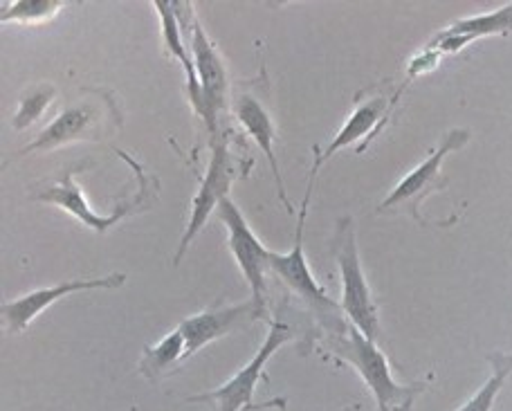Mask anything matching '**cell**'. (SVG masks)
I'll list each match as a JSON object with an SVG mask.
<instances>
[{"label":"cell","mask_w":512,"mask_h":411,"mask_svg":"<svg viewBox=\"0 0 512 411\" xmlns=\"http://www.w3.org/2000/svg\"><path fill=\"white\" fill-rule=\"evenodd\" d=\"M328 349L337 360H342L358 371L364 385L376 400L378 411H411L416 398L425 391V382L400 385L391 376V364L380 351L378 342L362 335L351 322L328 335Z\"/></svg>","instance_id":"1"},{"label":"cell","mask_w":512,"mask_h":411,"mask_svg":"<svg viewBox=\"0 0 512 411\" xmlns=\"http://www.w3.org/2000/svg\"><path fill=\"white\" fill-rule=\"evenodd\" d=\"M313 155H315V162H313V169L308 173V187H306L304 205H301V214L297 221L295 243H292V250L288 254H277V252L270 254V270L277 274V277L286 283L292 292H297V295L310 306V310H315L319 319H322L326 331L333 333L349 322V319H346V315L342 313V306L335 304V301L326 295V290L315 281L304 254V225L310 209V198H313V191H315L317 171L324 164L322 149H319V146H315Z\"/></svg>","instance_id":"2"},{"label":"cell","mask_w":512,"mask_h":411,"mask_svg":"<svg viewBox=\"0 0 512 411\" xmlns=\"http://www.w3.org/2000/svg\"><path fill=\"white\" fill-rule=\"evenodd\" d=\"M333 254L342 277V313L362 335H367L373 342H380L382 331L378 306L373 301L369 281L364 277L358 241H355L353 218L349 216H344L337 223Z\"/></svg>","instance_id":"3"},{"label":"cell","mask_w":512,"mask_h":411,"mask_svg":"<svg viewBox=\"0 0 512 411\" xmlns=\"http://www.w3.org/2000/svg\"><path fill=\"white\" fill-rule=\"evenodd\" d=\"M292 326L286 322H270L268 335H265L259 351L254 353V358L245 364V367L232 376L230 380L218 389L205 391V394L189 396L187 403H209L216 411H248V409H270V407H283V400H272V403H254V391L256 385L265 376V367L272 360V355L277 353L281 346H286L292 340Z\"/></svg>","instance_id":"4"},{"label":"cell","mask_w":512,"mask_h":411,"mask_svg":"<svg viewBox=\"0 0 512 411\" xmlns=\"http://www.w3.org/2000/svg\"><path fill=\"white\" fill-rule=\"evenodd\" d=\"M234 180V158L230 153V146H227V137L223 129H218L216 135H212V158H209L207 171L203 180H200V187L194 196V203H191V214L187 221V230L182 234L178 252H176V266L185 257L187 250L191 248L200 230L207 225L209 216H212L225 198H230V187Z\"/></svg>","instance_id":"5"},{"label":"cell","mask_w":512,"mask_h":411,"mask_svg":"<svg viewBox=\"0 0 512 411\" xmlns=\"http://www.w3.org/2000/svg\"><path fill=\"white\" fill-rule=\"evenodd\" d=\"M470 142V131L468 129H452L443 137V142L436 146V149L427 155V158L418 164L416 169H411L405 178H402L396 189L382 200L378 212H387V209L405 207L416 221H423L418 207L423 205V200L434 194V191L445 189L447 182L443 180V162L450 153L461 151L465 144Z\"/></svg>","instance_id":"6"},{"label":"cell","mask_w":512,"mask_h":411,"mask_svg":"<svg viewBox=\"0 0 512 411\" xmlns=\"http://www.w3.org/2000/svg\"><path fill=\"white\" fill-rule=\"evenodd\" d=\"M216 216L221 218V223L227 227V245H230V252L234 254L236 263L243 272L245 281H248L252 301L256 308L261 310L263 317L265 313V292H268V281H265V274L270 270V250L256 239L252 227L245 221V216L232 198H225L221 207L216 209Z\"/></svg>","instance_id":"7"},{"label":"cell","mask_w":512,"mask_h":411,"mask_svg":"<svg viewBox=\"0 0 512 411\" xmlns=\"http://www.w3.org/2000/svg\"><path fill=\"white\" fill-rule=\"evenodd\" d=\"M185 23L189 27L191 57H194L200 88H203V99H205L203 122L207 126L209 135H216L218 129H221L218 115L223 113L225 97H227V72L221 57H218L214 43L209 41L207 32L203 30V25H200L198 16L194 14V9L189 7V3H187Z\"/></svg>","instance_id":"8"},{"label":"cell","mask_w":512,"mask_h":411,"mask_svg":"<svg viewBox=\"0 0 512 411\" xmlns=\"http://www.w3.org/2000/svg\"><path fill=\"white\" fill-rule=\"evenodd\" d=\"M126 283V274L113 272L106 274V277H90V279H70L57 283V286L39 288L27 292L23 297H16L12 301H5L3 304V322L5 331L9 335L23 333L27 326H30L36 317H39L43 310L57 304L63 297L72 295V292H86V290H117Z\"/></svg>","instance_id":"9"},{"label":"cell","mask_w":512,"mask_h":411,"mask_svg":"<svg viewBox=\"0 0 512 411\" xmlns=\"http://www.w3.org/2000/svg\"><path fill=\"white\" fill-rule=\"evenodd\" d=\"M254 319H265V317L261 315V310L256 308L252 299L243 301V304L212 308V310H205V313L182 319L178 328L180 333L185 335V342H187L185 360H189L191 355H196L200 349H205L209 342H216L225 335L239 331V328H243L248 322H254Z\"/></svg>","instance_id":"10"},{"label":"cell","mask_w":512,"mask_h":411,"mask_svg":"<svg viewBox=\"0 0 512 411\" xmlns=\"http://www.w3.org/2000/svg\"><path fill=\"white\" fill-rule=\"evenodd\" d=\"M102 115H104V104L97 102H81L77 106L63 111L57 120H52L45 131L39 133L36 140H32L25 149L18 153L21 155H30V153H39V151H54L63 144L77 142V140H86V137H93L99 133L97 129L102 126Z\"/></svg>","instance_id":"11"},{"label":"cell","mask_w":512,"mask_h":411,"mask_svg":"<svg viewBox=\"0 0 512 411\" xmlns=\"http://www.w3.org/2000/svg\"><path fill=\"white\" fill-rule=\"evenodd\" d=\"M512 32V3L495 9L488 14H474L468 18H459L445 30L432 36L427 48L445 54H459L465 45H470L486 36H506Z\"/></svg>","instance_id":"12"},{"label":"cell","mask_w":512,"mask_h":411,"mask_svg":"<svg viewBox=\"0 0 512 411\" xmlns=\"http://www.w3.org/2000/svg\"><path fill=\"white\" fill-rule=\"evenodd\" d=\"M234 113H236V120H239L243 129H245V133L252 135L254 140H256V144H259V149L265 155H268L272 176H274V182H277L279 200H281L283 205H286L288 214H292V212H295V209H292V205H290V198L286 194V187H283L279 160H277V155H274V140H277V131H274V124L270 120L268 111H265V106L256 97L241 95L239 99H236V104H234Z\"/></svg>","instance_id":"13"},{"label":"cell","mask_w":512,"mask_h":411,"mask_svg":"<svg viewBox=\"0 0 512 411\" xmlns=\"http://www.w3.org/2000/svg\"><path fill=\"white\" fill-rule=\"evenodd\" d=\"M389 104L391 102H387V97H371L355 108L349 120L344 122L340 133H337L333 137V142L326 146V151L322 153V162L333 158L337 151H342L346 146H351L360 140L364 142L358 149V153L367 149V144L373 140V135H378L382 131V126L389 120L391 115Z\"/></svg>","instance_id":"14"},{"label":"cell","mask_w":512,"mask_h":411,"mask_svg":"<svg viewBox=\"0 0 512 411\" xmlns=\"http://www.w3.org/2000/svg\"><path fill=\"white\" fill-rule=\"evenodd\" d=\"M75 173H77V169L66 171L57 182H52L50 187H45L43 191H39V194L34 196V200L63 209V212L72 214L77 218V221H81L97 234L108 232L113 225H117L120 221H117V218L99 216L88 207L86 198H84V191H81L79 182L75 180Z\"/></svg>","instance_id":"15"},{"label":"cell","mask_w":512,"mask_h":411,"mask_svg":"<svg viewBox=\"0 0 512 411\" xmlns=\"http://www.w3.org/2000/svg\"><path fill=\"white\" fill-rule=\"evenodd\" d=\"M155 7V12L160 14V23H162V39L164 45H167V52L171 57H176L180 61L182 70H185V79H187V95L191 108H194L196 115L203 120L205 115V99H203V88H200L198 81V72H196V63L191 52H187L185 41H182L180 34V18L176 12V3H169V0H153L151 3Z\"/></svg>","instance_id":"16"},{"label":"cell","mask_w":512,"mask_h":411,"mask_svg":"<svg viewBox=\"0 0 512 411\" xmlns=\"http://www.w3.org/2000/svg\"><path fill=\"white\" fill-rule=\"evenodd\" d=\"M185 355H187L185 335L180 333V328H176V331H171L162 342L146 346L142 353L140 373L149 380H158L173 367H178L180 362H185Z\"/></svg>","instance_id":"17"},{"label":"cell","mask_w":512,"mask_h":411,"mask_svg":"<svg viewBox=\"0 0 512 411\" xmlns=\"http://www.w3.org/2000/svg\"><path fill=\"white\" fill-rule=\"evenodd\" d=\"M488 362L492 367L490 378L483 382L468 403L456 411H492V407H495L497 396L501 394V389H504L512 373V353H490Z\"/></svg>","instance_id":"18"},{"label":"cell","mask_w":512,"mask_h":411,"mask_svg":"<svg viewBox=\"0 0 512 411\" xmlns=\"http://www.w3.org/2000/svg\"><path fill=\"white\" fill-rule=\"evenodd\" d=\"M63 5L61 0H18V3L0 5V23L43 25L57 16Z\"/></svg>","instance_id":"19"},{"label":"cell","mask_w":512,"mask_h":411,"mask_svg":"<svg viewBox=\"0 0 512 411\" xmlns=\"http://www.w3.org/2000/svg\"><path fill=\"white\" fill-rule=\"evenodd\" d=\"M54 102V88L50 86H39L34 88V93L23 95L21 104H18V111L14 117V129L25 131L39 120V117L45 113V108Z\"/></svg>","instance_id":"20"}]
</instances>
